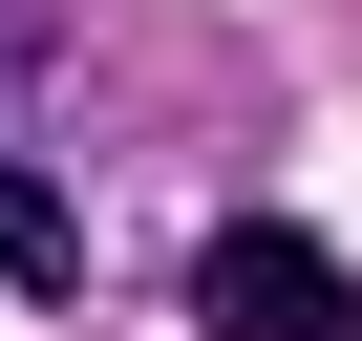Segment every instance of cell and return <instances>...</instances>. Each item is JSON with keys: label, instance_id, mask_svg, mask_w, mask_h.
I'll use <instances>...</instances> for the list:
<instances>
[{"label": "cell", "instance_id": "3", "mask_svg": "<svg viewBox=\"0 0 362 341\" xmlns=\"http://www.w3.org/2000/svg\"><path fill=\"white\" fill-rule=\"evenodd\" d=\"M22 64H43V0H0V86H22Z\"/></svg>", "mask_w": 362, "mask_h": 341}, {"label": "cell", "instance_id": "2", "mask_svg": "<svg viewBox=\"0 0 362 341\" xmlns=\"http://www.w3.org/2000/svg\"><path fill=\"white\" fill-rule=\"evenodd\" d=\"M0 299H86V214L43 170H0Z\"/></svg>", "mask_w": 362, "mask_h": 341}, {"label": "cell", "instance_id": "1", "mask_svg": "<svg viewBox=\"0 0 362 341\" xmlns=\"http://www.w3.org/2000/svg\"><path fill=\"white\" fill-rule=\"evenodd\" d=\"M192 320H214V341H341V320H362V277H341L298 214H235V235L192 256Z\"/></svg>", "mask_w": 362, "mask_h": 341}]
</instances>
